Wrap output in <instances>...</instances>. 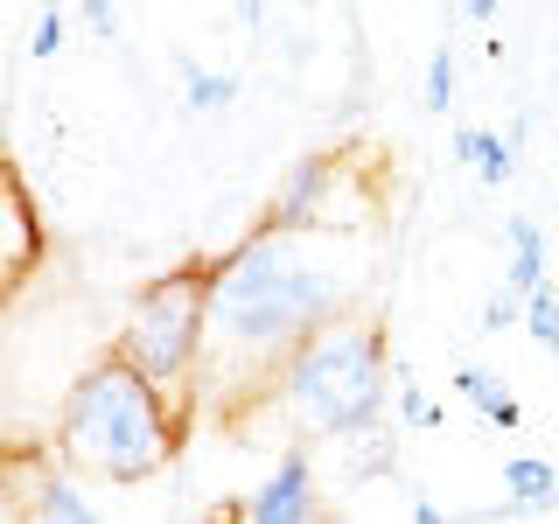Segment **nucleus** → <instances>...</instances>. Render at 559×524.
Returning <instances> with one entry per match:
<instances>
[{"mask_svg": "<svg viewBox=\"0 0 559 524\" xmlns=\"http://www.w3.org/2000/svg\"><path fill=\"white\" fill-rule=\"evenodd\" d=\"M357 245L329 217H266L224 252L217 301H210V343H203V406L224 413V427L273 413L280 378L294 357L357 314Z\"/></svg>", "mask_w": 559, "mask_h": 524, "instance_id": "nucleus-1", "label": "nucleus"}, {"mask_svg": "<svg viewBox=\"0 0 559 524\" xmlns=\"http://www.w3.org/2000/svg\"><path fill=\"white\" fill-rule=\"evenodd\" d=\"M182 433H189V413L154 392L119 349H105L70 378L57 406V462L92 483L133 489L168 476L175 454H182Z\"/></svg>", "mask_w": 559, "mask_h": 524, "instance_id": "nucleus-2", "label": "nucleus"}, {"mask_svg": "<svg viewBox=\"0 0 559 524\" xmlns=\"http://www.w3.org/2000/svg\"><path fill=\"white\" fill-rule=\"evenodd\" d=\"M217 273L224 252H197L182 266H168L162 279L133 294V314L119 329V357L162 398H175L189 419L203 406V343H210V301H217Z\"/></svg>", "mask_w": 559, "mask_h": 524, "instance_id": "nucleus-3", "label": "nucleus"}, {"mask_svg": "<svg viewBox=\"0 0 559 524\" xmlns=\"http://www.w3.org/2000/svg\"><path fill=\"white\" fill-rule=\"evenodd\" d=\"M384 392H392V336H384L378 314H349L294 357V371L273 392V413L287 406L308 433L349 441V433L378 427Z\"/></svg>", "mask_w": 559, "mask_h": 524, "instance_id": "nucleus-4", "label": "nucleus"}, {"mask_svg": "<svg viewBox=\"0 0 559 524\" xmlns=\"http://www.w3.org/2000/svg\"><path fill=\"white\" fill-rule=\"evenodd\" d=\"M245 511H252V524H336V517H329V503H322V489H314L308 448L280 454V468L252 489V497H245Z\"/></svg>", "mask_w": 559, "mask_h": 524, "instance_id": "nucleus-5", "label": "nucleus"}, {"mask_svg": "<svg viewBox=\"0 0 559 524\" xmlns=\"http://www.w3.org/2000/svg\"><path fill=\"white\" fill-rule=\"evenodd\" d=\"M0 189H8V259H0V287L22 294L28 273L43 266V217H35V196H28V175L22 162H0Z\"/></svg>", "mask_w": 559, "mask_h": 524, "instance_id": "nucleus-6", "label": "nucleus"}, {"mask_svg": "<svg viewBox=\"0 0 559 524\" xmlns=\"http://www.w3.org/2000/svg\"><path fill=\"white\" fill-rule=\"evenodd\" d=\"M503 238H511V266H503V287H511L518 301H532L538 287H552V279H546V231H538L532 217H511V224H503Z\"/></svg>", "mask_w": 559, "mask_h": 524, "instance_id": "nucleus-7", "label": "nucleus"}, {"mask_svg": "<svg viewBox=\"0 0 559 524\" xmlns=\"http://www.w3.org/2000/svg\"><path fill=\"white\" fill-rule=\"evenodd\" d=\"M503 489H511V503H503L511 517L552 511V503H559V468L538 462V454H511V462H503Z\"/></svg>", "mask_w": 559, "mask_h": 524, "instance_id": "nucleus-8", "label": "nucleus"}, {"mask_svg": "<svg viewBox=\"0 0 559 524\" xmlns=\"http://www.w3.org/2000/svg\"><path fill=\"white\" fill-rule=\"evenodd\" d=\"M454 154L476 168L483 189H503V182L518 175V147H511L503 133H489V127H462V133H454Z\"/></svg>", "mask_w": 559, "mask_h": 524, "instance_id": "nucleus-9", "label": "nucleus"}, {"mask_svg": "<svg viewBox=\"0 0 559 524\" xmlns=\"http://www.w3.org/2000/svg\"><path fill=\"white\" fill-rule=\"evenodd\" d=\"M454 392H462L468 406H476V413L489 419V427L518 433V398L497 384V371H483V364H462V371H454Z\"/></svg>", "mask_w": 559, "mask_h": 524, "instance_id": "nucleus-10", "label": "nucleus"}, {"mask_svg": "<svg viewBox=\"0 0 559 524\" xmlns=\"http://www.w3.org/2000/svg\"><path fill=\"white\" fill-rule=\"evenodd\" d=\"M35 524H105V517L92 511V497H84V489H70V483L49 476L43 489H35Z\"/></svg>", "mask_w": 559, "mask_h": 524, "instance_id": "nucleus-11", "label": "nucleus"}, {"mask_svg": "<svg viewBox=\"0 0 559 524\" xmlns=\"http://www.w3.org/2000/svg\"><path fill=\"white\" fill-rule=\"evenodd\" d=\"M182 84H189V105H197V112H217V105H231V92H238L231 70H203L189 57H182Z\"/></svg>", "mask_w": 559, "mask_h": 524, "instance_id": "nucleus-12", "label": "nucleus"}, {"mask_svg": "<svg viewBox=\"0 0 559 524\" xmlns=\"http://www.w3.org/2000/svg\"><path fill=\"white\" fill-rule=\"evenodd\" d=\"M524 308H532V301H518V294L511 287H497V294H489V301H483V336H503V329H518L524 322Z\"/></svg>", "mask_w": 559, "mask_h": 524, "instance_id": "nucleus-13", "label": "nucleus"}, {"mask_svg": "<svg viewBox=\"0 0 559 524\" xmlns=\"http://www.w3.org/2000/svg\"><path fill=\"white\" fill-rule=\"evenodd\" d=\"M454 98V49H433L427 57V112H448Z\"/></svg>", "mask_w": 559, "mask_h": 524, "instance_id": "nucleus-14", "label": "nucleus"}, {"mask_svg": "<svg viewBox=\"0 0 559 524\" xmlns=\"http://www.w3.org/2000/svg\"><path fill=\"white\" fill-rule=\"evenodd\" d=\"M49 49H63V14H43V22H35V57H49Z\"/></svg>", "mask_w": 559, "mask_h": 524, "instance_id": "nucleus-15", "label": "nucleus"}]
</instances>
